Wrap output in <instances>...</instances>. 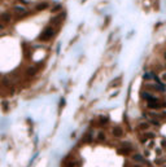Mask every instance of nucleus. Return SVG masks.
I'll list each match as a JSON object with an SVG mask.
<instances>
[{"label": "nucleus", "instance_id": "nucleus-1", "mask_svg": "<svg viewBox=\"0 0 166 167\" xmlns=\"http://www.w3.org/2000/svg\"><path fill=\"white\" fill-rule=\"evenodd\" d=\"M141 97L147 101V105H148V108L151 110H158L161 108H166V102L161 101L160 97H157L155 93L149 92V91H143Z\"/></svg>", "mask_w": 166, "mask_h": 167}, {"label": "nucleus", "instance_id": "nucleus-2", "mask_svg": "<svg viewBox=\"0 0 166 167\" xmlns=\"http://www.w3.org/2000/svg\"><path fill=\"white\" fill-rule=\"evenodd\" d=\"M55 34H56V28L52 27V26H47V27L40 32L38 39H39L40 42H48V40H51L52 38L55 36Z\"/></svg>", "mask_w": 166, "mask_h": 167}, {"label": "nucleus", "instance_id": "nucleus-3", "mask_svg": "<svg viewBox=\"0 0 166 167\" xmlns=\"http://www.w3.org/2000/svg\"><path fill=\"white\" fill-rule=\"evenodd\" d=\"M145 91H149L152 93H160V92H166V87L162 83H156V84H145Z\"/></svg>", "mask_w": 166, "mask_h": 167}, {"label": "nucleus", "instance_id": "nucleus-4", "mask_svg": "<svg viewBox=\"0 0 166 167\" xmlns=\"http://www.w3.org/2000/svg\"><path fill=\"white\" fill-rule=\"evenodd\" d=\"M64 18H65V13H59L51 20V26L55 28H59L61 26V23L64 22Z\"/></svg>", "mask_w": 166, "mask_h": 167}, {"label": "nucleus", "instance_id": "nucleus-5", "mask_svg": "<svg viewBox=\"0 0 166 167\" xmlns=\"http://www.w3.org/2000/svg\"><path fill=\"white\" fill-rule=\"evenodd\" d=\"M112 135H113V137H115V139H121L122 136L125 135V131L121 126H113L112 127Z\"/></svg>", "mask_w": 166, "mask_h": 167}, {"label": "nucleus", "instance_id": "nucleus-6", "mask_svg": "<svg viewBox=\"0 0 166 167\" xmlns=\"http://www.w3.org/2000/svg\"><path fill=\"white\" fill-rule=\"evenodd\" d=\"M153 137H156V135L153 132H149V131H145V132H141L140 135V141L143 142V144H145L148 140H152Z\"/></svg>", "mask_w": 166, "mask_h": 167}, {"label": "nucleus", "instance_id": "nucleus-7", "mask_svg": "<svg viewBox=\"0 0 166 167\" xmlns=\"http://www.w3.org/2000/svg\"><path fill=\"white\" fill-rule=\"evenodd\" d=\"M12 21V13L9 12H4L0 14V22L1 23H9Z\"/></svg>", "mask_w": 166, "mask_h": 167}, {"label": "nucleus", "instance_id": "nucleus-8", "mask_svg": "<svg viewBox=\"0 0 166 167\" xmlns=\"http://www.w3.org/2000/svg\"><path fill=\"white\" fill-rule=\"evenodd\" d=\"M13 11L18 14V18L25 17V16H26V13H27V12H26V9L23 8V7H21V5H16V7H14V9H13Z\"/></svg>", "mask_w": 166, "mask_h": 167}, {"label": "nucleus", "instance_id": "nucleus-9", "mask_svg": "<svg viewBox=\"0 0 166 167\" xmlns=\"http://www.w3.org/2000/svg\"><path fill=\"white\" fill-rule=\"evenodd\" d=\"M132 161H134V162H136V163H140V164L147 163V159L144 158V157L141 156V154H138V153L132 154Z\"/></svg>", "mask_w": 166, "mask_h": 167}, {"label": "nucleus", "instance_id": "nucleus-10", "mask_svg": "<svg viewBox=\"0 0 166 167\" xmlns=\"http://www.w3.org/2000/svg\"><path fill=\"white\" fill-rule=\"evenodd\" d=\"M149 128H151V125H149V122H140L138 125V130L141 131V132L149 131Z\"/></svg>", "mask_w": 166, "mask_h": 167}, {"label": "nucleus", "instance_id": "nucleus-11", "mask_svg": "<svg viewBox=\"0 0 166 167\" xmlns=\"http://www.w3.org/2000/svg\"><path fill=\"white\" fill-rule=\"evenodd\" d=\"M48 7H49V3H47V1H42V3H38L37 7H35V11L40 12V11H44V9H47Z\"/></svg>", "mask_w": 166, "mask_h": 167}, {"label": "nucleus", "instance_id": "nucleus-12", "mask_svg": "<svg viewBox=\"0 0 166 167\" xmlns=\"http://www.w3.org/2000/svg\"><path fill=\"white\" fill-rule=\"evenodd\" d=\"M97 122L100 126H105L108 122H109V117L108 115H100L97 117Z\"/></svg>", "mask_w": 166, "mask_h": 167}, {"label": "nucleus", "instance_id": "nucleus-13", "mask_svg": "<svg viewBox=\"0 0 166 167\" xmlns=\"http://www.w3.org/2000/svg\"><path fill=\"white\" fill-rule=\"evenodd\" d=\"M96 140H97L99 142H104L105 140H107V133L103 132V131H100V132L96 135Z\"/></svg>", "mask_w": 166, "mask_h": 167}, {"label": "nucleus", "instance_id": "nucleus-14", "mask_svg": "<svg viewBox=\"0 0 166 167\" xmlns=\"http://www.w3.org/2000/svg\"><path fill=\"white\" fill-rule=\"evenodd\" d=\"M149 125L156 126V127H160L161 126V119L160 118H149Z\"/></svg>", "mask_w": 166, "mask_h": 167}, {"label": "nucleus", "instance_id": "nucleus-15", "mask_svg": "<svg viewBox=\"0 0 166 167\" xmlns=\"http://www.w3.org/2000/svg\"><path fill=\"white\" fill-rule=\"evenodd\" d=\"M37 73H38V69L37 68H29L27 70H26V75H29V77H34V75H37Z\"/></svg>", "mask_w": 166, "mask_h": 167}, {"label": "nucleus", "instance_id": "nucleus-16", "mask_svg": "<svg viewBox=\"0 0 166 167\" xmlns=\"http://www.w3.org/2000/svg\"><path fill=\"white\" fill-rule=\"evenodd\" d=\"M93 141V135L91 132H87L83 136V142H92Z\"/></svg>", "mask_w": 166, "mask_h": 167}, {"label": "nucleus", "instance_id": "nucleus-17", "mask_svg": "<svg viewBox=\"0 0 166 167\" xmlns=\"http://www.w3.org/2000/svg\"><path fill=\"white\" fill-rule=\"evenodd\" d=\"M121 82H122V77H118V78H115L113 82H110V84H109V87H118L119 84H121Z\"/></svg>", "mask_w": 166, "mask_h": 167}, {"label": "nucleus", "instance_id": "nucleus-18", "mask_svg": "<svg viewBox=\"0 0 166 167\" xmlns=\"http://www.w3.org/2000/svg\"><path fill=\"white\" fill-rule=\"evenodd\" d=\"M163 152H165V149H163V148H161V146H157V148H155V153H156V157H162Z\"/></svg>", "mask_w": 166, "mask_h": 167}, {"label": "nucleus", "instance_id": "nucleus-19", "mask_svg": "<svg viewBox=\"0 0 166 167\" xmlns=\"http://www.w3.org/2000/svg\"><path fill=\"white\" fill-rule=\"evenodd\" d=\"M155 163L157 164V166H163V164H166V162H165V159H163L162 157H156Z\"/></svg>", "mask_w": 166, "mask_h": 167}, {"label": "nucleus", "instance_id": "nucleus-20", "mask_svg": "<svg viewBox=\"0 0 166 167\" xmlns=\"http://www.w3.org/2000/svg\"><path fill=\"white\" fill-rule=\"evenodd\" d=\"M144 80H151V79H155V77H153V74L152 73H147V74H144Z\"/></svg>", "mask_w": 166, "mask_h": 167}, {"label": "nucleus", "instance_id": "nucleus-21", "mask_svg": "<svg viewBox=\"0 0 166 167\" xmlns=\"http://www.w3.org/2000/svg\"><path fill=\"white\" fill-rule=\"evenodd\" d=\"M160 80H161L162 83H165V84H166V70L162 71V73L160 74Z\"/></svg>", "mask_w": 166, "mask_h": 167}, {"label": "nucleus", "instance_id": "nucleus-22", "mask_svg": "<svg viewBox=\"0 0 166 167\" xmlns=\"http://www.w3.org/2000/svg\"><path fill=\"white\" fill-rule=\"evenodd\" d=\"M160 142H161V148H163V149L166 150V139H160Z\"/></svg>", "mask_w": 166, "mask_h": 167}, {"label": "nucleus", "instance_id": "nucleus-23", "mask_svg": "<svg viewBox=\"0 0 166 167\" xmlns=\"http://www.w3.org/2000/svg\"><path fill=\"white\" fill-rule=\"evenodd\" d=\"M60 9H61V5H60V4H57V5H55V8H52V12H57V11H60Z\"/></svg>", "mask_w": 166, "mask_h": 167}, {"label": "nucleus", "instance_id": "nucleus-24", "mask_svg": "<svg viewBox=\"0 0 166 167\" xmlns=\"http://www.w3.org/2000/svg\"><path fill=\"white\" fill-rule=\"evenodd\" d=\"M1 105H3V109H4V110H8V102H7V101H4Z\"/></svg>", "mask_w": 166, "mask_h": 167}, {"label": "nucleus", "instance_id": "nucleus-25", "mask_svg": "<svg viewBox=\"0 0 166 167\" xmlns=\"http://www.w3.org/2000/svg\"><path fill=\"white\" fill-rule=\"evenodd\" d=\"M161 56H162V58H163V61L166 62V51H163L162 53H161Z\"/></svg>", "mask_w": 166, "mask_h": 167}, {"label": "nucleus", "instance_id": "nucleus-26", "mask_svg": "<svg viewBox=\"0 0 166 167\" xmlns=\"http://www.w3.org/2000/svg\"><path fill=\"white\" fill-rule=\"evenodd\" d=\"M132 167H143L140 163H136V164H132Z\"/></svg>", "mask_w": 166, "mask_h": 167}, {"label": "nucleus", "instance_id": "nucleus-27", "mask_svg": "<svg viewBox=\"0 0 166 167\" xmlns=\"http://www.w3.org/2000/svg\"><path fill=\"white\" fill-rule=\"evenodd\" d=\"M3 28H4V23L0 22V30H3Z\"/></svg>", "mask_w": 166, "mask_h": 167}, {"label": "nucleus", "instance_id": "nucleus-28", "mask_svg": "<svg viewBox=\"0 0 166 167\" xmlns=\"http://www.w3.org/2000/svg\"><path fill=\"white\" fill-rule=\"evenodd\" d=\"M162 117H163V118H166V111H165V113L162 114Z\"/></svg>", "mask_w": 166, "mask_h": 167}, {"label": "nucleus", "instance_id": "nucleus-29", "mask_svg": "<svg viewBox=\"0 0 166 167\" xmlns=\"http://www.w3.org/2000/svg\"><path fill=\"white\" fill-rule=\"evenodd\" d=\"M165 70H166V62H165Z\"/></svg>", "mask_w": 166, "mask_h": 167}]
</instances>
